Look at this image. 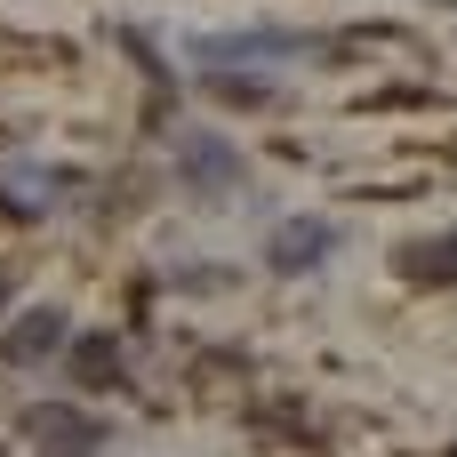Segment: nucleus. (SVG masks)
<instances>
[{"mask_svg": "<svg viewBox=\"0 0 457 457\" xmlns=\"http://www.w3.org/2000/svg\"><path fill=\"white\" fill-rule=\"evenodd\" d=\"M394 273H402V281H418V289H457V233L402 241V249H394Z\"/></svg>", "mask_w": 457, "mask_h": 457, "instance_id": "2", "label": "nucleus"}, {"mask_svg": "<svg viewBox=\"0 0 457 457\" xmlns=\"http://www.w3.org/2000/svg\"><path fill=\"white\" fill-rule=\"evenodd\" d=\"M289 457H313V450H289Z\"/></svg>", "mask_w": 457, "mask_h": 457, "instance_id": "8", "label": "nucleus"}, {"mask_svg": "<svg viewBox=\"0 0 457 457\" xmlns=\"http://www.w3.org/2000/svg\"><path fill=\"white\" fill-rule=\"evenodd\" d=\"M72 378H80L88 394H112V386H120V337H104V329L72 337Z\"/></svg>", "mask_w": 457, "mask_h": 457, "instance_id": "5", "label": "nucleus"}, {"mask_svg": "<svg viewBox=\"0 0 457 457\" xmlns=\"http://www.w3.org/2000/svg\"><path fill=\"white\" fill-rule=\"evenodd\" d=\"M24 434H32L40 450H56V457H88L104 442V426L80 418V410H64V402H32V410H24Z\"/></svg>", "mask_w": 457, "mask_h": 457, "instance_id": "1", "label": "nucleus"}, {"mask_svg": "<svg viewBox=\"0 0 457 457\" xmlns=\"http://www.w3.org/2000/svg\"><path fill=\"white\" fill-rule=\"evenodd\" d=\"M177 161H185V177H193L201 193H233V185H241V153H233V145H217V137H185V153H177Z\"/></svg>", "mask_w": 457, "mask_h": 457, "instance_id": "4", "label": "nucleus"}, {"mask_svg": "<svg viewBox=\"0 0 457 457\" xmlns=\"http://www.w3.org/2000/svg\"><path fill=\"white\" fill-rule=\"evenodd\" d=\"M329 241H337V233H329L321 217H289V225L273 233V249H265V257H273V273H305V265H321V257H329Z\"/></svg>", "mask_w": 457, "mask_h": 457, "instance_id": "3", "label": "nucleus"}, {"mask_svg": "<svg viewBox=\"0 0 457 457\" xmlns=\"http://www.w3.org/2000/svg\"><path fill=\"white\" fill-rule=\"evenodd\" d=\"M0 305H8V273H0Z\"/></svg>", "mask_w": 457, "mask_h": 457, "instance_id": "7", "label": "nucleus"}, {"mask_svg": "<svg viewBox=\"0 0 457 457\" xmlns=\"http://www.w3.org/2000/svg\"><path fill=\"white\" fill-rule=\"evenodd\" d=\"M56 337H64V313H48V305H40V313H24V321L0 337V361H40Z\"/></svg>", "mask_w": 457, "mask_h": 457, "instance_id": "6", "label": "nucleus"}]
</instances>
